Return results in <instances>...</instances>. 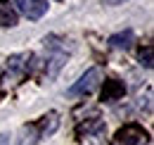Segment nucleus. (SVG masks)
<instances>
[{
	"instance_id": "nucleus-1",
	"label": "nucleus",
	"mask_w": 154,
	"mask_h": 145,
	"mask_svg": "<svg viewBox=\"0 0 154 145\" xmlns=\"http://www.w3.org/2000/svg\"><path fill=\"white\" fill-rule=\"evenodd\" d=\"M57 126H59L57 114H55V112H50V114L40 117L38 121L21 126V131H19V143H17V145H36L43 136L55 133V131H57Z\"/></svg>"
},
{
	"instance_id": "nucleus-2",
	"label": "nucleus",
	"mask_w": 154,
	"mask_h": 145,
	"mask_svg": "<svg viewBox=\"0 0 154 145\" xmlns=\"http://www.w3.org/2000/svg\"><path fill=\"white\" fill-rule=\"evenodd\" d=\"M31 62H33V55H31V53L12 55V57L7 60V64H5V76H2V81L10 83V86L24 81V76L31 72V67H33Z\"/></svg>"
},
{
	"instance_id": "nucleus-3",
	"label": "nucleus",
	"mask_w": 154,
	"mask_h": 145,
	"mask_svg": "<svg viewBox=\"0 0 154 145\" xmlns=\"http://www.w3.org/2000/svg\"><path fill=\"white\" fill-rule=\"evenodd\" d=\"M149 143V133L147 128H142L140 124H126L116 131L112 145H147Z\"/></svg>"
},
{
	"instance_id": "nucleus-4",
	"label": "nucleus",
	"mask_w": 154,
	"mask_h": 145,
	"mask_svg": "<svg viewBox=\"0 0 154 145\" xmlns=\"http://www.w3.org/2000/svg\"><path fill=\"white\" fill-rule=\"evenodd\" d=\"M100 81H102V69H100V67H93V69H88V72H85L76 83L69 88V95H71V98H78V95H90V93L100 86Z\"/></svg>"
},
{
	"instance_id": "nucleus-5",
	"label": "nucleus",
	"mask_w": 154,
	"mask_h": 145,
	"mask_svg": "<svg viewBox=\"0 0 154 145\" xmlns=\"http://www.w3.org/2000/svg\"><path fill=\"white\" fill-rule=\"evenodd\" d=\"M14 5L26 19H33V21L48 12V0H14Z\"/></svg>"
},
{
	"instance_id": "nucleus-6",
	"label": "nucleus",
	"mask_w": 154,
	"mask_h": 145,
	"mask_svg": "<svg viewBox=\"0 0 154 145\" xmlns=\"http://www.w3.org/2000/svg\"><path fill=\"white\" fill-rule=\"evenodd\" d=\"M123 95H126L123 81H119V79L104 81V88H102V100H104V102H116V100H121Z\"/></svg>"
},
{
	"instance_id": "nucleus-7",
	"label": "nucleus",
	"mask_w": 154,
	"mask_h": 145,
	"mask_svg": "<svg viewBox=\"0 0 154 145\" xmlns=\"http://www.w3.org/2000/svg\"><path fill=\"white\" fill-rule=\"evenodd\" d=\"M133 40H135V34L131 29H126V31H121V34L109 36V45L116 48V50H128V48L133 45Z\"/></svg>"
},
{
	"instance_id": "nucleus-8",
	"label": "nucleus",
	"mask_w": 154,
	"mask_h": 145,
	"mask_svg": "<svg viewBox=\"0 0 154 145\" xmlns=\"http://www.w3.org/2000/svg\"><path fill=\"white\" fill-rule=\"evenodd\" d=\"M102 131H104V124L100 119H90V121H85L76 128V136L83 138V136H93V133H102Z\"/></svg>"
},
{
	"instance_id": "nucleus-9",
	"label": "nucleus",
	"mask_w": 154,
	"mask_h": 145,
	"mask_svg": "<svg viewBox=\"0 0 154 145\" xmlns=\"http://www.w3.org/2000/svg\"><path fill=\"white\" fill-rule=\"evenodd\" d=\"M0 26H17V14L7 5H0Z\"/></svg>"
},
{
	"instance_id": "nucleus-10",
	"label": "nucleus",
	"mask_w": 154,
	"mask_h": 145,
	"mask_svg": "<svg viewBox=\"0 0 154 145\" xmlns=\"http://www.w3.org/2000/svg\"><path fill=\"white\" fill-rule=\"evenodd\" d=\"M140 62L147 69H152V45H145V50H140Z\"/></svg>"
},
{
	"instance_id": "nucleus-11",
	"label": "nucleus",
	"mask_w": 154,
	"mask_h": 145,
	"mask_svg": "<svg viewBox=\"0 0 154 145\" xmlns=\"http://www.w3.org/2000/svg\"><path fill=\"white\" fill-rule=\"evenodd\" d=\"M0 145H10V136H5V133H0Z\"/></svg>"
},
{
	"instance_id": "nucleus-12",
	"label": "nucleus",
	"mask_w": 154,
	"mask_h": 145,
	"mask_svg": "<svg viewBox=\"0 0 154 145\" xmlns=\"http://www.w3.org/2000/svg\"><path fill=\"white\" fill-rule=\"evenodd\" d=\"M104 5H121V2H126V0H102Z\"/></svg>"
}]
</instances>
